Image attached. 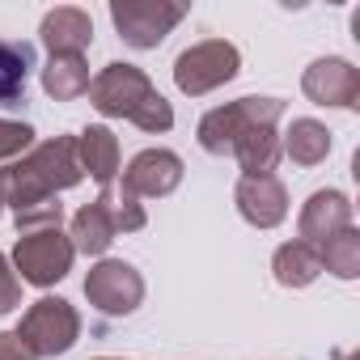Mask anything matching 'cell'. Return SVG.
<instances>
[{
  "instance_id": "1",
  "label": "cell",
  "mask_w": 360,
  "mask_h": 360,
  "mask_svg": "<svg viewBox=\"0 0 360 360\" xmlns=\"http://www.w3.org/2000/svg\"><path fill=\"white\" fill-rule=\"evenodd\" d=\"M284 102L280 98H238L217 110H208L195 127L200 148L212 157H238L242 174H271L280 153V123Z\"/></svg>"
},
{
  "instance_id": "2",
  "label": "cell",
  "mask_w": 360,
  "mask_h": 360,
  "mask_svg": "<svg viewBox=\"0 0 360 360\" xmlns=\"http://www.w3.org/2000/svg\"><path fill=\"white\" fill-rule=\"evenodd\" d=\"M81 178L85 174L77 161V136H51L0 169V204L22 217L30 208L56 204L60 191H72Z\"/></svg>"
},
{
  "instance_id": "3",
  "label": "cell",
  "mask_w": 360,
  "mask_h": 360,
  "mask_svg": "<svg viewBox=\"0 0 360 360\" xmlns=\"http://www.w3.org/2000/svg\"><path fill=\"white\" fill-rule=\"evenodd\" d=\"M89 106L98 115H106V119H127V123H136L148 136L174 127V106L157 94V85L148 81L144 68L123 64V60L106 64L89 81Z\"/></svg>"
},
{
  "instance_id": "4",
  "label": "cell",
  "mask_w": 360,
  "mask_h": 360,
  "mask_svg": "<svg viewBox=\"0 0 360 360\" xmlns=\"http://www.w3.org/2000/svg\"><path fill=\"white\" fill-rule=\"evenodd\" d=\"M18 335L22 343L43 360V356H64L72 352V343L81 339V314L77 305H68L64 297H39L22 322H18Z\"/></svg>"
},
{
  "instance_id": "5",
  "label": "cell",
  "mask_w": 360,
  "mask_h": 360,
  "mask_svg": "<svg viewBox=\"0 0 360 360\" xmlns=\"http://www.w3.org/2000/svg\"><path fill=\"white\" fill-rule=\"evenodd\" d=\"M242 68V56L233 43L225 39H204L195 47H187L183 56L174 60V85L183 89L187 98H204L221 85H229Z\"/></svg>"
},
{
  "instance_id": "6",
  "label": "cell",
  "mask_w": 360,
  "mask_h": 360,
  "mask_svg": "<svg viewBox=\"0 0 360 360\" xmlns=\"http://www.w3.org/2000/svg\"><path fill=\"white\" fill-rule=\"evenodd\" d=\"M187 18V5L178 0H110V22L119 39L136 51H153L165 43V34Z\"/></svg>"
},
{
  "instance_id": "7",
  "label": "cell",
  "mask_w": 360,
  "mask_h": 360,
  "mask_svg": "<svg viewBox=\"0 0 360 360\" xmlns=\"http://www.w3.org/2000/svg\"><path fill=\"white\" fill-rule=\"evenodd\" d=\"M72 259H77V250H72L68 233H60V229L22 233L18 246H13V267H18V276H22L26 284H34V288L60 284V280L72 271Z\"/></svg>"
},
{
  "instance_id": "8",
  "label": "cell",
  "mask_w": 360,
  "mask_h": 360,
  "mask_svg": "<svg viewBox=\"0 0 360 360\" xmlns=\"http://www.w3.org/2000/svg\"><path fill=\"white\" fill-rule=\"evenodd\" d=\"M85 297H89V305H94L98 314H106V318H127V314H136L140 301H144V276H140L131 263H123V259H102V263L89 267V276H85Z\"/></svg>"
},
{
  "instance_id": "9",
  "label": "cell",
  "mask_w": 360,
  "mask_h": 360,
  "mask_svg": "<svg viewBox=\"0 0 360 360\" xmlns=\"http://www.w3.org/2000/svg\"><path fill=\"white\" fill-rule=\"evenodd\" d=\"M301 89L314 106H339V110H356L360 106V72L352 60L343 56H326L314 60L301 77Z\"/></svg>"
},
{
  "instance_id": "10",
  "label": "cell",
  "mask_w": 360,
  "mask_h": 360,
  "mask_svg": "<svg viewBox=\"0 0 360 360\" xmlns=\"http://www.w3.org/2000/svg\"><path fill=\"white\" fill-rule=\"evenodd\" d=\"M178 183H183V157L169 148H144L127 161L119 187L136 200H161V195L178 191Z\"/></svg>"
},
{
  "instance_id": "11",
  "label": "cell",
  "mask_w": 360,
  "mask_h": 360,
  "mask_svg": "<svg viewBox=\"0 0 360 360\" xmlns=\"http://www.w3.org/2000/svg\"><path fill=\"white\" fill-rule=\"evenodd\" d=\"M233 200H238L242 221L255 229H276L288 217V191L276 174H242L233 187Z\"/></svg>"
},
{
  "instance_id": "12",
  "label": "cell",
  "mask_w": 360,
  "mask_h": 360,
  "mask_svg": "<svg viewBox=\"0 0 360 360\" xmlns=\"http://www.w3.org/2000/svg\"><path fill=\"white\" fill-rule=\"evenodd\" d=\"M297 229H301V242L322 246L326 238L352 229V200H347L343 191H335V187L314 191V195L305 200L301 217H297Z\"/></svg>"
},
{
  "instance_id": "13",
  "label": "cell",
  "mask_w": 360,
  "mask_h": 360,
  "mask_svg": "<svg viewBox=\"0 0 360 360\" xmlns=\"http://www.w3.org/2000/svg\"><path fill=\"white\" fill-rule=\"evenodd\" d=\"M39 39L51 56H85V47L94 43V18L77 5H60L43 18Z\"/></svg>"
},
{
  "instance_id": "14",
  "label": "cell",
  "mask_w": 360,
  "mask_h": 360,
  "mask_svg": "<svg viewBox=\"0 0 360 360\" xmlns=\"http://www.w3.org/2000/svg\"><path fill=\"white\" fill-rule=\"evenodd\" d=\"M77 161H81V174H89L106 191L119 178V136L110 127H102V123H89L77 136Z\"/></svg>"
},
{
  "instance_id": "15",
  "label": "cell",
  "mask_w": 360,
  "mask_h": 360,
  "mask_svg": "<svg viewBox=\"0 0 360 360\" xmlns=\"http://www.w3.org/2000/svg\"><path fill=\"white\" fill-rule=\"evenodd\" d=\"M68 242H72L77 255H106V250H110V242H115V221H110V208H106L102 195H98L94 204H85V208L72 217Z\"/></svg>"
},
{
  "instance_id": "16",
  "label": "cell",
  "mask_w": 360,
  "mask_h": 360,
  "mask_svg": "<svg viewBox=\"0 0 360 360\" xmlns=\"http://www.w3.org/2000/svg\"><path fill=\"white\" fill-rule=\"evenodd\" d=\"M271 276L280 288H309L318 276H322V263H318V250L309 242H284L276 255H271Z\"/></svg>"
},
{
  "instance_id": "17",
  "label": "cell",
  "mask_w": 360,
  "mask_h": 360,
  "mask_svg": "<svg viewBox=\"0 0 360 360\" xmlns=\"http://www.w3.org/2000/svg\"><path fill=\"white\" fill-rule=\"evenodd\" d=\"M30 68H34V47L30 43L0 39V106H22L26 102Z\"/></svg>"
},
{
  "instance_id": "18",
  "label": "cell",
  "mask_w": 360,
  "mask_h": 360,
  "mask_svg": "<svg viewBox=\"0 0 360 360\" xmlns=\"http://www.w3.org/2000/svg\"><path fill=\"white\" fill-rule=\"evenodd\" d=\"M280 153H284L292 165H318V161H326V153H330V131H326L318 119H292V127H288L284 140H280Z\"/></svg>"
},
{
  "instance_id": "19",
  "label": "cell",
  "mask_w": 360,
  "mask_h": 360,
  "mask_svg": "<svg viewBox=\"0 0 360 360\" xmlns=\"http://www.w3.org/2000/svg\"><path fill=\"white\" fill-rule=\"evenodd\" d=\"M89 64L85 56H51L47 68H43V89L56 98V102H72L81 94H89Z\"/></svg>"
},
{
  "instance_id": "20",
  "label": "cell",
  "mask_w": 360,
  "mask_h": 360,
  "mask_svg": "<svg viewBox=\"0 0 360 360\" xmlns=\"http://www.w3.org/2000/svg\"><path fill=\"white\" fill-rule=\"evenodd\" d=\"M314 250H318L322 271H330V276H339V280H356V276H360V233H356V229H343V233L326 238V242L314 246Z\"/></svg>"
},
{
  "instance_id": "21",
  "label": "cell",
  "mask_w": 360,
  "mask_h": 360,
  "mask_svg": "<svg viewBox=\"0 0 360 360\" xmlns=\"http://www.w3.org/2000/svg\"><path fill=\"white\" fill-rule=\"evenodd\" d=\"M102 200H106V208H110L115 233H136V229H144V225H148L144 204H140L136 195H127L123 187H106V191H102Z\"/></svg>"
},
{
  "instance_id": "22",
  "label": "cell",
  "mask_w": 360,
  "mask_h": 360,
  "mask_svg": "<svg viewBox=\"0 0 360 360\" xmlns=\"http://www.w3.org/2000/svg\"><path fill=\"white\" fill-rule=\"evenodd\" d=\"M34 148V127L18 119H0V161H18Z\"/></svg>"
},
{
  "instance_id": "23",
  "label": "cell",
  "mask_w": 360,
  "mask_h": 360,
  "mask_svg": "<svg viewBox=\"0 0 360 360\" xmlns=\"http://www.w3.org/2000/svg\"><path fill=\"white\" fill-rule=\"evenodd\" d=\"M18 305H22V280H18L13 263L0 255V314H9V309H18Z\"/></svg>"
},
{
  "instance_id": "24",
  "label": "cell",
  "mask_w": 360,
  "mask_h": 360,
  "mask_svg": "<svg viewBox=\"0 0 360 360\" xmlns=\"http://www.w3.org/2000/svg\"><path fill=\"white\" fill-rule=\"evenodd\" d=\"M0 360H39V356L22 343L18 330H0Z\"/></svg>"
},
{
  "instance_id": "25",
  "label": "cell",
  "mask_w": 360,
  "mask_h": 360,
  "mask_svg": "<svg viewBox=\"0 0 360 360\" xmlns=\"http://www.w3.org/2000/svg\"><path fill=\"white\" fill-rule=\"evenodd\" d=\"M330 360H352V352H335V356H330Z\"/></svg>"
},
{
  "instance_id": "26",
  "label": "cell",
  "mask_w": 360,
  "mask_h": 360,
  "mask_svg": "<svg viewBox=\"0 0 360 360\" xmlns=\"http://www.w3.org/2000/svg\"><path fill=\"white\" fill-rule=\"evenodd\" d=\"M94 360H119V356H94Z\"/></svg>"
},
{
  "instance_id": "27",
  "label": "cell",
  "mask_w": 360,
  "mask_h": 360,
  "mask_svg": "<svg viewBox=\"0 0 360 360\" xmlns=\"http://www.w3.org/2000/svg\"><path fill=\"white\" fill-rule=\"evenodd\" d=\"M0 212H5V204H0Z\"/></svg>"
}]
</instances>
